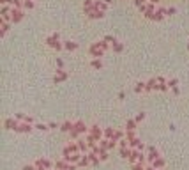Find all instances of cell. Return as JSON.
<instances>
[{"instance_id":"6da1fadb","label":"cell","mask_w":189,"mask_h":170,"mask_svg":"<svg viewBox=\"0 0 189 170\" xmlns=\"http://www.w3.org/2000/svg\"><path fill=\"white\" fill-rule=\"evenodd\" d=\"M82 154L83 153L80 151V147H78V142L74 140V142H71V144H67V147L64 149V160L78 165L80 158H82Z\"/></svg>"},{"instance_id":"7a4b0ae2","label":"cell","mask_w":189,"mask_h":170,"mask_svg":"<svg viewBox=\"0 0 189 170\" xmlns=\"http://www.w3.org/2000/svg\"><path fill=\"white\" fill-rule=\"evenodd\" d=\"M147 163H148V165H152L154 168H161V170H163V167H165V160H163L161 153L157 151L156 147H148Z\"/></svg>"},{"instance_id":"3957f363","label":"cell","mask_w":189,"mask_h":170,"mask_svg":"<svg viewBox=\"0 0 189 170\" xmlns=\"http://www.w3.org/2000/svg\"><path fill=\"white\" fill-rule=\"evenodd\" d=\"M87 133H89V128L85 126L83 122H74V128L69 131V135H71L73 140H78L82 135H87Z\"/></svg>"},{"instance_id":"277c9868","label":"cell","mask_w":189,"mask_h":170,"mask_svg":"<svg viewBox=\"0 0 189 170\" xmlns=\"http://www.w3.org/2000/svg\"><path fill=\"white\" fill-rule=\"evenodd\" d=\"M53 168L55 170H76L78 168V165H76V163H71V161H66V160L62 158L60 161H57L55 165H53Z\"/></svg>"},{"instance_id":"5b68a950","label":"cell","mask_w":189,"mask_h":170,"mask_svg":"<svg viewBox=\"0 0 189 170\" xmlns=\"http://www.w3.org/2000/svg\"><path fill=\"white\" fill-rule=\"evenodd\" d=\"M34 165H35V168L37 170H49V168H53L55 163H51L49 160H46V158H39V160L34 161Z\"/></svg>"},{"instance_id":"8992f818","label":"cell","mask_w":189,"mask_h":170,"mask_svg":"<svg viewBox=\"0 0 189 170\" xmlns=\"http://www.w3.org/2000/svg\"><path fill=\"white\" fill-rule=\"evenodd\" d=\"M104 50H106V42H104V41H99V42H96V44L92 46L90 53L94 55V57H101V55L104 53Z\"/></svg>"},{"instance_id":"52a82bcc","label":"cell","mask_w":189,"mask_h":170,"mask_svg":"<svg viewBox=\"0 0 189 170\" xmlns=\"http://www.w3.org/2000/svg\"><path fill=\"white\" fill-rule=\"evenodd\" d=\"M89 135H92L97 142H101V140L104 138V131H103L99 126H92V128H89Z\"/></svg>"},{"instance_id":"ba28073f","label":"cell","mask_w":189,"mask_h":170,"mask_svg":"<svg viewBox=\"0 0 189 170\" xmlns=\"http://www.w3.org/2000/svg\"><path fill=\"white\" fill-rule=\"evenodd\" d=\"M136 129V120H127L125 124V131H134Z\"/></svg>"},{"instance_id":"9c48e42d","label":"cell","mask_w":189,"mask_h":170,"mask_svg":"<svg viewBox=\"0 0 189 170\" xmlns=\"http://www.w3.org/2000/svg\"><path fill=\"white\" fill-rule=\"evenodd\" d=\"M73 128H74V122H64L60 129H62V131H67V133H69V131H71Z\"/></svg>"},{"instance_id":"30bf717a","label":"cell","mask_w":189,"mask_h":170,"mask_svg":"<svg viewBox=\"0 0 189 170\" xmlns=\"http://www.w3.org/2000/svg\"><path fill=\"white\" fill-rule=\"evenodd\" d=\"M23 170H37V168H35V165H27V167H23Z\"/></svg>"},{"instance_id":"8fae6325","label":"cell","mask_w":189,"mask_h":170,"mask_svg":"<svg viewBox=\"0 0 189 170\" xmlns=\"http://www.w3.org/2000/svg\"><path fill=\"white\" fill-rule=\"evenodd\" d=\"M92 66H94V68H101V62H99V60H94V64H92Z\"/></svg>"},{"instance_id":"7c38bea8","label":"cell","mask_w":189,"mask_h":170,"mask_svg":"<svg viewBox=\"0 0 189 170\" xmlns=\"http://www.w3.org/2000/svg\"><path fill=\"white\" fill-rule=\"evenodd\" d=\"M143 117H145V115H143V113H140V115L136 117V122H140V120H143Z\"/></svg>"},{"instance_id":"4fadbf2b","label":"cell","mask_w":189,"mask_h":170,"mask_svg":"<svg viewBox=\"0 0 189 170\" xmlns=\"http://www.w3.org/2000/svg\"><path fill=\"white\" fill-rule=\"evenodd\" d=\"M147 170H161V168H154L152 165H148V168H147Z\"/></svg>"}]
</instances>
